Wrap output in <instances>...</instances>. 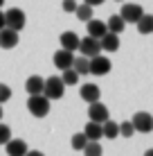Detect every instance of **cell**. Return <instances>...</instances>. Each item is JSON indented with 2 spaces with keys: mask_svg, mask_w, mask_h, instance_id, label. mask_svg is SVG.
<instances>
[{
  "mask_svg": "<svg viewBox=\"0 0 153 156\" xmlns=\"http://www.w3.org/2000/svg\"><path fill=\"white\" fill-rule=\"evenodd\" d=\"M135 25L140 34H153V14H142V18Z\"/></svg>",
  "mask_w": 153,
  "mask_h": 156,
  "instance_id": "obj_20",
  "label": "cell"
},
{
  "mask_svg": "<svg viewBox=\"0 0 153 156\" xmlns=\"http://www.w3.org/2000/svg\"><path fill=\"white\" fill-rule=\"evenodd\" d=\"M101 133H104V138H108V140H115V138L119 136V125L108 118L106 122H101Z\"/></svg>",
  "mask_w": 153,
  "mask_h": 156,
  "instance_id": "obj_18",
  "label": "cell"
},
{
  "mask_svg": "<svg viewBox=\"0 0 153 156\" xmlns=\"http://www.w3.org/2000/svg\"><path fill=\"white\" fill-rule=\"evenodd\" d=\"M83 133H86L88 140H99V138L104 136L101 133V125H99V122H92V120H88V125L83 127Z\"/></svg>",
  "mask_w": 153,
  "mask_h": 156,
  "instance_id": "obj_19",
  "label": "cell"
},
{
  "mask_svg": "<svg viewBox=\"0 0 153 156\" xmlns=\"http://www.w3.org/2000/svg\"><path fill=\"white\" fill-rule=\"evenodd\" d=\"M25 156H45V154H43V152H27Z\"/></svg>",
  "mask_w": 153,
  "mask_h": 156,
  "instance_id": "obj_32",
  "label": "cell"
},
{
  "mask_svg": "<svg viewBox=\"0 0 153 156\" xmlns=\"http://www.w3.org/2000/svg\"><path fill=\"white\" fill-rule=\"evenodd\" d=\"M63 93H65V84L61 82V77H47L43 84V95L47 100H61Z\"/></svg>",
  "mask_w": 153,
  "mask_h": 156,
  "instance_id": "obj_2",
  "label": "cell"
},
{
  "mask_svg": "<svg viewBox=\"0 0 153 156\" xmlns=\"http://www.w3.org/2000/svg\"><path fill=\"white\" fill-rule=\"evenodd\" d=\"M2 5H5V0H0V7H2Z\"/></svg>",
  "mask_w": 153,
  "mask_h": 156,
  "instance_id": "obj_35",
  "label": "cell"
},
{
  "mask_svg": "<svg viewBox=\"0 0 153 156\" xmlns=\"http://www.w3.org/2000/svg\"><path fill=\"white\" fill-rule=\"evenodd\" d=\"M63 12H68V14H75V9H77V0H63Z\"/></svg>",
  "mask_w": 153,
  "mask_h": 156,
  "instance_id": "obj_29",
  "label": "cell"
},
{
  "mask_svg": "<svg viewBox=\"0 0 153 156\" xmlns=\"http://www.w3.org/2000/svg\"><path fill=\"white\" fill-rule=\"evenodd\" d=\"M75 14H77V18H79V20L88 23V20L92 18V7H90V5H86V2H81V5H77Z\"/></svg>",
  "mask_w": 153,
  "mask_h": 156,
  "instance_id": "obj_24",
  "label": "cell"
},
{
  "mask_svg": "<svg viewBox=\"0 0 153 156\" xmlns=\"http://www.w3.org/2000/svg\"><path fill=\"white\" fill-rule=\"evenodd\" d=\"M79 95H81V100L83 102H97L99 98H101V90H99V86L97 84H83L81 86V90H79Z\"/></svg>",
  "mask_w": 153,
  "mask_h": 156,
  "instance_id": "obj_12",
  "label": "cell"
},
{
  "mask_svg": "<svg viewBox=\"0 0 153 156\" xmlns=\"http://www.w3.org/2000/svg\"><path fill=\"white\" fill-rule=\"evenodd\" d=\"M18 32L12 30V27H2L0 30V48L2 50H12V48L18 45Z\"/></svg>",
  "mask_w": 153,
  "mask_h": 156,
  "instance_id": "obj_10",
  "label": "cell"
},
{
  "mask_svg": "<svg viewBox=\"0 0 153 156\" xmlns=\"http://www.w3.org/2000/svg\"><path fill=\"white\" fill-rule=\"evenodd\" d=\"M9 138H12V129H9L7 125H2V122H0V145H5L9 140Z\"/></svg>",
  "mask_w": 153,
  "mask_h": 156,
  "instance_id": "obj_28",
  "label": "cell"
},
{
  "mask_svg": "<svg viewBox=\"0 0 153 156\" xmlns=\"http://www.w3.org/2000/svg\"><path fill=\"white\" fill-rule=\"evenodd\" d=\"M7 100H12V88L7 84H0V104H5Z\"/></svg>",
  "mask_w": 153,
  "mask_h": 156,
  "instance_id": "obj_27",
  "label": "cell"
},
{
  "mask_svg": "<svg viewBox=\"0 0 153 156\" xmlns=\"http://www.w3.org/2000/svg\"><path fill=\"white\" fill-rule=\"evenodd\" d=\"M106 27H108V32H113V34H122L124 27H126V23H124V18L119 14H113L106 20Z\"/></svg>",
  "mask_w": 153,
  "mask_h": 156,
  "instance_id": "obj_17",
  "label": "cell"
},
{
  "mask_svg": "<svg viewBox=\"0 0 153 156\" xmlns=\"http://www.w3.org/2000/svg\"><path fill=\"white\" fill-rule=\"evenodd\" d=\"M2 115H5V111H2V104H0V120H2Z\"/></svg>",
  "mask_w": 153,
  "mask_h": 156,
  "instance_id": "obj_34",
  "label": "cell"
},
{
  "mask_svg": "<svg viewBox=\"0 0 153 156\" xmlns=\"http://www.w3.org/2000/svg\"><path fill=\"white\" fill-rule=\"evenodd\" d=\"M133 133H135V127H133V122H131V120H126V122H122V125H119V136L131 138Z\"/></svg>",
  "mask_w": 153,
  "mask_h": 156,
  "instance_id": "obj_26",
  "label": "cell"
},
{
  "mask_svg": "<svg viewBox=\"0 0 153 156\" xmlns=\"http://www.w3.org/2000/svg\"><path fill=\"white\" fill-rule=\"evenodd\" d=\"M59 41H61V48L63 50H70V52H75L77 48H79V36H77V32H63V34L59 36Z\"/></svg>",
  "mask_w": 153,
  "mask_h": 156,
  "instance_id": "obj_15",
  "label": "cell"
},
{
  "mask_svg": "<svg viewBox=\"0 0 153 156\" xmlns=\"http://www.w3.org/2000/svg\"><path fill=\"white\" fill-rule=\"evenodd\" d=\"M2 27H7V25H5V14L0 12V30H2Z\"/></svg>",
  "mask_w": 153,
  "mask_h": 156,
  "instance_id": "obj_31",
  "label": "cell"
},
{
  "mask_svg": "<svg viewBox=\"0 0 153 156\" xmlns=\"http://www.w3.org/2000/svg\"><path fill=\"white\" fill-rule=\"evenodd\" d=\"M144 156H153V149H146V152H144Z\"/></svg>",
  "mask_w": 153,
  "mask_h": 156,
  "instance_id": "obj_33",
  "label": "cell"
},
{
  "mask_svg": "<svg viewBox=\"0 0 153 156\" xmlns=\"http://www.w3.org/2000/svg\"><path fill=\"white\" fill-rule=\"evenodd\" d=\"M142 14H144V9H142L140 5H135V2H126L122 7V12H119V16L124 18V23H138L142 18Z\"/></svg>",
  "mask_w": 153,
  "mask_h": 156,
  "instance_id": "obj_8",
  "label": "cell"
},
{
  "mask_svg": "<svg viewBox=\"0 0 153 156\" xmlns=\"http://www.w3.org/2000/svg\"><path fill=\"white\" fill-rule=\"evenodd\" d=\"M72 149H77V152H81L83 147H86L88 145V138H86V133L83 131H79V133H75V136H72Z\"/></svg>",
  "mask_w": 153,
  "mask_h": 156,
  "instance_id": "obj_25",
  "label": "cell"
},
{
  "mask_svg": "<svg viewBox=\"0 0 153 156\" xmlns=\"http://www.w3.org/2000/svg\"><path fill=\"white\" fill-rule=\"evenodd\" d=\"M108 118H110V113H108V106L106 104H101L99 100L88 104V120L99 122V125H101V122H106Z\"/></svg>",
  "mask_w": 153,
  "mask_h": 156,
  "instance_id": "obj_6",
  "label": "cell"
},
{
  "mask_svg": "<svg viewBox=\"0 0 153 156\" xmlns=\"http://www.w3.org/2000/svg\"><path fill=\"white\" fill-rule=\"evenodd\" d=\"M72 68L79 73V75H90V59L88 57H75V61H72Z\"/></svg>",
  "mask_w": 153,
  "mask_h": 156,
  "instance_id": "obj_21",
  "label": "cell"
},
{
  "mask_svg": "<svg viewBox=\"0 0 153 156\" xmlns=\"http://www.w3.org/2000/svg\"><path fill=\"white\" fill-rule=\"evenodd\" d=\"M79 52H81L83 57H95L101 52V43H99V39H95V36H86V39H79Z\"/></svg>",
  "mask_w": 153,
  "mask_h": 156,
  "instance_id": "obj_4",
  "label": "cell"
},
{
  "mask_svg": "<svg viewBox=\"0 0 153 156\" xmlns=\"http://www.w3.org/2000/svg\"><path fill=\"white\" fill-rule=\"evenodd\" d=\"M104 52H117L119 50V34H113V32H106V34L99 39Z\"/></svg>",
  "mask_w": 153,
  "mask_h": 156,
  "instance_id": "obj_13",
  "label": "cell"
},
{
  "mask_svg": "<svg viewBox=\"0 0 153 156\" xmlns=\"http://www.w3.org/2000/svg\"><path fill=\"white\" fill-rule=\"evenodd\" d=\"M43 84H45L43 77H38V75H32L27 82H25V90H27L29 95H43Z\"/></svg>",
  "mask_w": 153,
  "mask_h": 156,
  "instance_id": "obj_16",
  "label": "cell"
},
{
  "mask_svg": "<svg viewBox=\"0 0 153 156\" xmlns=\"http://www.w3.org/2000/svg\"><path fill=\"white\" fill-rule=\"evenodd\" d=\"M131 122H133L135 131H140V133H149L151 129H153V115L146 113V111H138Z\"/></svg>",
  "mask_w": 153,
  "mask_h": 156,
  "instance_id": "obj_7",
  "label": "cell"
},
{
  "mask_svg": "<svg viewBox=\"0 0 153 156\" xmlns=\"http://www.w3.org/2000/svg\"><path fill=\"white\" fill-rule=\"evenodd\" d=\"M72 61H75V52H70V50H63V48L54 52V66L59 68V70L72 68Z\"/></svg>",
  "mask_w": 153,
  "mask_h": 156,
  "instance_id": "obj_11",
  "label": "cell"
},
{
  "mask_svg": "<svg viewBox=\"0 0 153 156\" xmlns=\"http://www.w3.org/2000/svg\"><path fill=\"white\" fill-rule=\"evenodd\" d=\"M63 75H61V82L65 84V86H77L79 84V77H81V75H79L75 68H65V70H61Z\"/></svg>",
  "mask_w": 153,
  "mask_h": 156,
  "instance_id": "obj_22",
  "label": "cell"
},
{
  "mask_svg": "<svg viewBox=\"0 0 153 156\" xmlns=\"http://www.w3.org/2000/svg\"><path fill=\"white\" fill-rule=\"evenodd\" d=\"M86 25H88V36H95V39H101V36L108 32L106 23H104V20H97L95 16H92L90 20H88Z\"/></svg>",
  "mask_w": 153,
  "mask_h": 156,
  "instance_id": "obj_14",
  "label": "cell"
},
{
  "mask_svg": "<svg viewBox=\"0 0 153 156\" xmlns=\"http://www.w3.org/2000/svg\"><path fill=\"white\" fill-rule=\"evenodd\" d=\"M27 111L34 118H47V113H50V100L45 95H29L27 98Z\"/></svg>",
  "mask_w": 153,
  "mask_h": 156,
  "instance_id": "obj_1",
  "label": "cell"
},
{
  "mask_svg": "<svg viewBox=\"0 0 153 156\" xmlns=\"http://www.w3.org/2000/svg\"><path fill=\"white\" fill-rule=\"evenodd\" d=\"M151 131H153V129H151Z\"/></svg>",
  "mask_w": 153,
  "mask_h": 156,
  "instance_id": "obj_37",
  "label": "cell"
},
{
  "mask_svg": "<svg viewBox=\"0 0 153 156\" xmlns=\"http://www.w3.org/2000/svg\"><path fill=\"white\" fill-rule=\"evenodd\" d=\"M83 156H101L104 154V147L99 145V140H88V145L81 149Z\"/></svg>",
  "mask_w": 153,
  "mask_h": 156,
  "instance_id": "obj_23",
  "label": "cell"
},
{
  "mask_svg": "<svg viewBox=\"0 0 153 156\" xmlns=\"http://www.w3.org/2000/svg\"><path fill=\"white\" fill-rule=\"evenodd\" d=\"M117 2H119V0H117Z\"/></svg>",
  "mask_w": 153,
  "mask_h": 156,
  "instance_id": "obj_36",
  "label": "cell"
},
{
  "mask_svg": "<svg viewBox=\"0 0 153 156\" xmlns=\"http://www.w3.org/2000/svg\"><path fill=\"white\" fill-rule=\"evenodd\" d=\"M25 23H27V16H25L23 9L12 7V9H7V12H5V25H7V27L20 32V30L25 27Z\"/></svg>",
  "mask_w": 153,
  "mask_h": 156,
  "instance_id": "obj_3",
  "label": "cell"
},
{
  "mask_svg": "<svg viewBox=\"0 0 153 156\" xmlns=\"http://www.w3.org/2000/svg\"><path fill=\"white\" fill-rule=\"evenodd\" d=\"M5 149H7V156H25L29 152L27 143H25L23 138H9V140L5 143Z\"/></svg>",
  "mask_w": 153,
  "mask_h": 156,
  "instance_id": "obj_9",
  "label": "cell"
},
{
  "mask_svg": "<svg viewBox=\"0 0 153 156\" xmlns=\"http://www.w3.org/2000/svg\"><path fill=\"white\" fill-rule=\"evenodd\" d=\"M86 5H90V7H97V5H104L106 0H83Z\"/></svg>",
  "mask_w": 153,
  "mask_h": 156,
  "instance_id": "obj_30",
  "label": "cell"
},
{
  "mask_svg": "<svg viewBox=\"0 0 153 156\" xmlns=\"http://www.w3.org/2000/svg\"><path fill=\"white\" fill-rule=\"evenodd\" d=\"M110 68H113V63H110L108 57H101V52L99 55L90 57V75H97V77H101V75H108Z\"/></svg>",
  "mask_w": 153,
  "mask_h": 156,
  "instance_id": "obj_5",
  "label": "cell"
}]
</instances>
